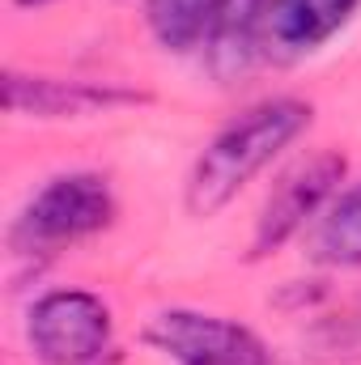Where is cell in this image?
Returning <instances> with one entry per match:
<instances>
[{
    "label": "cell",
    "instance_id": "6da1fadb",
    "mask_svg": "<svg viewBox=\"0 0 361 365\" xmlns=\"http://www.w3.org/2000/svg\"><path fill=\"white\" fill-rule=\"evenodd\" d=\"M310 123H315V106L298 93H276L234 115L225 128H217V136L195 153L187 170L183 182L187 212L200 221L225 212L298 136H306Z\"/></svg>",
    "mask_w": 361,
    "mask_h": 365
},
{
    "label": "cell",
    "instance_id": "7a4b0ae2",
    "mask_svg": "<svg viewBox=\"0 0 361 365\" xmlns=\"http://www.w3.org/2000/svg\"><path fill=\"white\" fill-rule=\"evenodd\" d=\"M115 212H119V200L106 175L68 170V175L47 179L26 200V208L17 212L9 230V242L17 255L43 259V255H56L60 247H77L93 234L111 230Z\"/></svg>",
    "mask_w": 361,
    "mask_h": 365
},
{
    "label": "cell",
    "instance_id": "3957f363",
    "mask_svg": "<svg viewBox=\"0 0 361 365\" xmlns=\"http://www.w3.org/2000/svg\"><path fill=\"white\" fill-rule=\"evenodd\" d=\"M345 179H349V158L340 149H315L310 158H298L272 182L255 212L247 259H272L276 251H285L302 230H310L323 217V208L340 195Z\"/></svg>",
    "mask_w": 361,
    "mask_h": 365
},
{
    "label": "cell",
    "instance_id": "277c9868",
    "mask_svg": "<svg viewBox=\"0 0 361 365\" xmlns=\"http://www.w3.org/2000/svg\"><path fill=\"white\" fill-rule=\"evenodd\" d=\"M26 344L39 365H106L115 344L111 306L90 289H47L26 310Z\"/></svg>",
    "mask_w": 361,
    "mask_h": 365
},
{
    "label": "cell",
    "instance_id": "5b68a950",
    "mask_svg": "<svg viewBox=\"0 0 361 365\" xmlns=\"http://www.w3.org/2000/svg\"><path fill=\"white\" fill-rule=\"evenodd\" d=\"M141 340L171 365H272L268 344L260 340L255 327L191 306L158 310L145 323Z\"/></svg>",
    "mask_w": 361,
    "mask_h": 365
},
{
    "label": "cell",
    "instance_id": "8992f818",
    "mask_svg": "<svg viewBox=\"0 0 361 365\" xmlns=\"http://www.w3.org/2000/svg\"><path fill=\"white\" fill-rule=\"evenodd\" d=\"M149 102V93L123 90L111 81H77V77H4V106L9 115H30V119H81V115H102L115 106H136Z\"/></svg>",
    "mask_w": 361,
    "mask_h": 365
},
{
    "label": "cell",
    "instance_id": "52a82bcc",
    "mask_svg": "<svg viewBox=\"0 0 361 365\" xmlns=\"http://www.w3.org/2000/svg\"><path fill=\"white\" fill-rule=\"evenodd\" d=\"M268 4L272 0H217L208 38H204V64L221 86H234L251 73L268 43Z\"/></svg>",
    "mask_w": 361,
    "mask_h": 365
},
{
    "label": "cell",
    "instance_id": "ba28073f",
    "mask_svg": "<svg viewBox=\"0 0 361 365\" xmlns=\"http://www.w3.org/2000/svg\"><path fill=\"white\" fill-rule=\"evenodd\" d=\"M361 0H272L268 43L280 56H310L332 43L353 17Z\"/></svg>",
    "mask_w": 361,
    "mask_h": 365
},
{
    "label": "cell",
    "instance_id": "9c48e42d",
    "mask_svg": "<svg viewBox=\"0 0 361 365\" xmlns=\"http://www.w3.org/2000/svg\"><path fill=\"white\" fill-rule=\"evenodd\" d=\"M310 259L323 268H361V182L340 187L310 225Z\"/></svg>",
    "mask_w": 361,
    "mask_h": 365
},
{
    "label": "cell",
    "instance_id": "30bf717a",
    "mask_svg": "<svg viewBox=\"0 0 361 365\" xmlns=\"http://www.w3.org/2000/svg\"><path fill=\"white\" fill-rule=\"evenodd\" d=\"M213 13H217V0H145L149 34L171 56H191L204 47Z\"/></svg>",
    "mask_w": 361,
    "mask_h": 365
},
{
    "label": "cell",
    "instance_id": "8fae6325",
    "mask_svg": "<svg viewBox=\"0 0 361 365\" xmlns=\"http://www.w3.org/2000/svg\"><path fill=\"white\" fill-rule=\"evenodd\" d=\"M13 4H21V9H39V4H51V0H13Z\"/></svg>",
    "mask_w": 361,
    "mask_h": 365
}]
</instances>
